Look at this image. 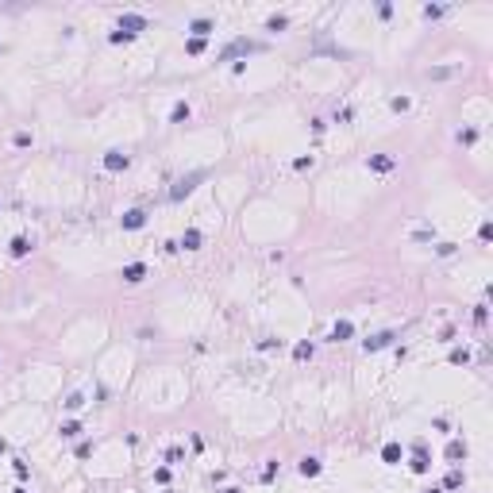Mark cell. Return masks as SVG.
I'll use <instances>...</instances> for the list:
<instances>
[{"instance_id":"12","label":"cell","mask_w":493,"mask_h":493,"mask_svg":"<svg viewBox=\"0 0 493 493\" xmlns=\"http://www.w3.org/2000/svg\"><path fill=\"white\" fill-rule=\"evenodd\" d=\"M382 459H385V462H401V447H397V443H385Z\"/></svg>"},{"instance_id":"25","label":"cell","mask_w":493,"mask_h":493,"mask_svg":"<svg viewBox=\"0 0 493 493\" xmlns=\"http://www.w3.org/2000/svg\"><path fill=\"white\" fill-rule=\"evenodd\" d=\"M274 474H277V462H266V470H262V482H270Z\"/></svg>"},{"instance_id":"7","label":"cell","mask_w":493,"mask_h":493,"mask_svg":"<svg viewBox=\"0 0 493 493\" xmlns=\"http://www.w3.org/2000/svg\"><path fill=\"white\" fill-rule=\"evenodd\" d=\"M351 335H355V324H351V320H339V324L331 328V339H335V343H343V339H351Z\"/></svg>"},{"instance_id":"26","label":"cell","mask_w":493,"mask_h":493,"mask_svg":"<svg viewBox=\"0 0 493 493\" xmlns=\"http://www.w3.org/2000/svg\"><path fill=\"white\" fill-rule=\"evenodd\" d=\"M223 493H239V490H223Z\"/></svg>"},{"instance_id":"17","label":"cell","mask_w":493,"mask_h":493,"mask_svg":"<svg viewBox=\"0 0 493 493\" xmlns=\"http://www.w3.org/2000/svg\"><path fill=\"white\" fill-rule=\"evenodd\" d=\"M81 405H85L81 393H69V397H66V408H81Z\"/></svg>"},{"instance_id":"13","label":"cell","mask_w":493,"mask_h":493,"mask_svg":"<svg viewBox=\"0 0 493 493\" xmlns=\"http://www.w3.org/2000/svg\"><path fill=\"white\" fill-rule=\"evenodd\" d=\"M193 31H197V39H204L212 31V19H193Z\"/></svg>"},{"instance_id":"18","label":"cell","mask_w":493,"mask_h":493,"mask_svg":"<svg viewBox=\"0 0 493 493\" xmlns=\"http://www.w3.org/2000/svg\"><path fill=\"white\" fill-rule=\"evenodd\" d=\"M462 455H466L462 443H451V447H447V459H462Z\"/></svg>"},{"instance_id":"24","label":"cell","mask_w":493,"mask_h":493,"mask_svg":"<svg viewBox=\"0 0 493 493\" xmlns=\"http://www.w3.org/2000/svg\"><path fill=\"white\" fill-rule=\"evenodd\" d=\"M424 16H428V19H439V16H443V8H439V4H428V8H424Z\"/></svg>"},{"instance_id":"22","label":"cell","mask_w":493,"mask_h":493,"mask_svg":"<svg viewBox=\"0 0 493 493\" xmlns=\"http://www.w3.org/2000/svg\"><path fill=\"white\" fill-rule=\"evenodd\" d=\"M293 355H297V358H308V355H312V343H297V351H293Z\"/></svg>"},{"instance_id":"2","label":"cell","mask_w":493,"mask_h":493,"mask_svg":"<svg viewBox=\"0 0 493 493\" xmlns=\"http://www.w3.org/2000/svg\"><path fill=\"white\" fill-rule=\"evenodd\" d=\"M255 51H262V43H251V39H235V43L223 51V62H227L231 54H255Z\"/></svg>"},{"instance_id":"14","label":"cell","mask_w":493,"mask_h":493,"mask_svg":"<svg viewBox=\"0 0 493 493\" xmlns=\"http://www.w3.org/2000/svg\"><path fill=\"white\" fill-rule=\"evenodd\" d=\"M370 166H374L378 173H385V170H393V158H385V154H382V158H374V162H370Z\"/></svg>"},{"instance_id":"15","label":"cell","mask_w":493,"mask_h":493,"mask_svg":"<svg viewBox=\"0 0 493 493\" xmlns=\"http://www.w3.org/2000/svg\"><path fill=\"white\" fill-rule=\"evenodd\" d=\"M285 23H289V19H285V16H270V19H266V27H270V31H281V27H285Z\"/></svg>"},{"instance_id":"20","label":"cell","mask_w":493,"mask_h":493,"mask_svg":"<svg viewBox=\"0 0 493 493\" xmlns=\"http://www.w3.org/2000/svg\"><path fill=\"white\" fill-rule=\"evenodd\" d=\"M77 432H81V424H73V420H69V424H62V436H66V439H73Z\"/></svg>"},{"instance_id":"10","label":"cell","mask_w":493,"mask_h":493,"mask_svg":"<svg viewBox=\"0 0 493 493\" xmlns=\"http://www.w3.org/2000/svg\"><path fill=\"white\" fill-rule=\"evenodd\" d=\"M27 251H31V243H27L23 235H16V239H12V255H16V258H23Z\"/></svg>"},{"instance_id":"8","label":"cell","mask_w":493,"mask_h":493,"mask_svg":"<svg viewBox=\"0 0 493 493\" xmlns=\"http://www.w3.org/2000/svg\"><path fill=\"white\" fill-rule=\"evenodd\" d=\"M181 247H185V251H197V247H201V231H197V227H189V231L181 235Z\"/></svg>"},{"instance_id":"23","label":"cell","mask_w":493,"mask_h":493,"mask_svg":"<svg viewBox=\"0 0 493 493\" xmlns=\"http://www.w3.org/2000/svg\"><path fill=\"white\" fill-rule=\"evenodd\" d=\"M412 470H416V474H424V470H428V459H424V455H416V459H412Z\"/></svg>"},{"instance_id":"27","label":"cell","mask_w":493,"mask_h":493,"mask_svg":"<svg viewBox=\"0 0 493 493\" xmlns=\"http://www.w3.org/2000/svg\"><path fill=\"white\" fill-rule=\"evenodd\" d=\"M432 493H439V490H432Z\"/></svg>"},{"instance_id":"1","label":"cell","mask_w":493,"mask_h":493,"mask_svg":"<svg viewBox=\"0 0 493 493\" xmlns=\"http://www.w3.org/2000/svg\"><path fill=\"white\" fill-rule=\"evenodd\" d=\"M201 181H204V170H197V173H189V177H181V181H177V185L170 189V201H181V197H189V193H193V189H197Z\"/></svg>"},{"instance_id":"21","label":"cell","mask_w":493,"mask_h":493,"mask_svg":"<svg viewBox=\"0 0 493 493\" xmlns=\"http://www.w3.org/2000/svg\"><path fill=\"white\" fill-rule=\"evenodd\" d=\"M201 51H204V39L193 35V39H189V54H201Z\"/></svg>"},{"instance_id":"4","label":"cell","mask_w":493,"mask_h":493,"mask_svg":"<svg viewBox=\"0 0 493 493\" xmlns=\"http://www.w3.org/2000/svg\"><path fill=\"white\" fill-rule=\"evenodd\" d=\"M393 339H397L393 331H378V335H370V339H366V351H382V347H389Z\"/></svg>"},{"instance_id":"5","label":"cell","mask_w":493,"mask_h":493,"mask_svg":"<svg viewBox=\"0 0 493 493\" xmlns=\"http://www.w3.org/2000/svg\"><path fill=\"white\" fill-rule=\"evenodd\" d=\"M147 277V266L143 262H131V266H123V281H131V285H139Z\"/></svg>"},{"instance_id":"11","label":"cell","mask_w":493,"mask_h":493,"mask_svg":"<svg viewBox=\"0 0 493 493\" xmlns=\"http://www.w3.org/2000/svg\"><path fill=\"white\" fill-rule=\"evenodd\" d=\"M189 119V104H173V112H170V123H185Z\"/></svg>"},{"instance_id":"6","label":"cell","mask_w":493,"mask_h":493,"mask_svg":"<svg viewBox=\"0 0 493 493\" xmlns=\"http://www.w3.org/2000/svg\"><path fill=\"white\" fill-rule=\"evenodd\" d=\"M143 223H147V212H143V208H131V212L123 216V227H127V231H135V227H143Z\"/></svg>"},{"instance_id":"3","label":"cell","mask_w":493,"mask_h":493,"mask_svg":"<svg viewBox=\"0 0 493 493\" xmlns=\"http://www.w3.org/2000/svg\"><path fill=\"white\" fill-rule=\"evenodd\" d=\"M127 162H131V158H127L123 151H108V154H104V170H112V173L127 170Z\"/></svg>"},{"instance_id":"16","label":"cell","mask_w":493,"mask_h":493,"mask_svg":"<svg viewBox=\"0 0 493 493\" xmlns=\"http://www.w3.org/2000/svg\"><path fill=\"white\" fill-rule=\"evenodd\" d=\"M466 358H470L466 347H455V351H451V362H466Z\"/></svg>"},{"instance_id":"19","label":"cell","mask_w":493,"mask_h":493,"mask_svg":"<svg viewBox=\"0 0 493 493\" xmlns=\"http://www.w3.org/2000/svg\"><path fill=\"white\" fill-rule=\"evenodd\" d=\"M459 486H462V474L451 470V474H447V490H459Z\"/></svg>"},{"instance_id":"9","label":"cell","mask_w":493,"mask_h":493,"mask_svg":"<svg viewBox=\"0 0 493 493\" xmlns=\"http://www.w3.org/2000/svg\"><path fill=\"white\" fill-rule=\"evenodd\" d=\"M301 474L305 478H316L320 474V459H301Z\"/></svg>"}]
</instances>
